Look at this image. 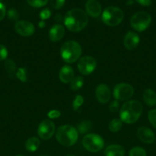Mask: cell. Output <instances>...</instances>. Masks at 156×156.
<instances>
[{
    "label": "cell",
    "instance_id": "obj_1",
    "mask_svg": "<svg viewBox=\"0 0 156 156\" xmlns=\"http://www.w3.org/2000/svg\"><path fill=\"white\" fill-rule=\"evenodd\" d=\"M88 15L80 9H73L68 11L64 17V22L66 27L72 32H79L84 30L88 24Z\"/></svg>",
    "mask_w": 156,
    "mask_h": 156
},
{
    "label": "cell",
    "instance_id": "obj_2",
    "mask_svg": "<svg viewBox=\"0 0 156 156\" xmlns=\"http://www.w3.org/2000/svg\"><path fill=\"white\" fill-rule=\"evenodd\" d=\"M143 107L139 101L136 100L128 101L122 106L119 117L122 122L128 124L134 123L142 115Z\"/></svg>",
    "mask_w": 156,
    "mask_h": 156
},
{
    "label": "cell",
    "instance_id": "obj_3",
    "mask_svg": "<svg viewBox=\"0 0 156 156\" xmlns=\"http://www.w3.org/2000/svg\"><path fill=\"white\" fill-rule=\"evenodd\" d=\"M78 136L77 129L70 125H63L57 129V140L64 146L70 147L73 146L77 141Z\"/></svg>",
    "mask_w": 156,
    "mask_h": 156
},
{
    "label": "cell",
    "instance_id": "obj_4",
    "mask_svg": "<svg viewBox=\"0 0 156 156\" xmlns=\"http://www.w3.org/2000/svg\"><path fill=\"white\" fill-rule=\"evenodd\" d=\"M82 54V48L78 42L68 41L64 43L61 48V56L64 62L73 63L78 60Z\"/></svg>",
    "mask_w": 156,
    "mask_h": 156
},
{
    "label": "cell",
    "instance_id": "obj_5",
    "mask_svg": "<svg viewBox=\"0 0 156 156\" xmlns=\"http://www.w3.org/2000/svg\"><path fill=\"white\" fill-rule=\"evenodd\" d=\"M124 18L123 12L116 6H110L104 9L102 14V21L106 25L115 27L120 24Z\"/></svg>",
    "mask_w": 156,
    "mask_h": 156
},
{
    "label": "cell",
    "instance_id": "obj_6",
    "mask_svg": "<svg viewBox=\"0 0 156 156\" xmlns=\"http://www.w3.org/2000/svg\"><path fill=\"white\" fill-rule=\"evenodd\" d=\"M151 21V17L148 12H139L132 15L130 21L132 27L137 31L142 32L149 27Z\"/></svg>",
    "mask_w": 156,
    "mask_h": 156
},
{
    "label": "cell",
    "instance_id": "obj_7",
    "mask_svg": "<svg viewBox=\"0 0 156 156\" xmlns=\"http://www.w3.org/2000/svg\"><path fill=\"white\" fill-rule=\"evenodd\" d=\"M83 146L90 152H97L103 148L104 141L100 136L90 133L84 136L82 140Z\"/></svg>",
    "mask_w": 156,
    "mask_h": 156
},
{
    "label": "cell",
    "instance_id": "obj_8",
    "mask_svg": "<svg viewBox=\"0 0 156 156\" xmlns=\"http://www.w3.org/2000/svg\"><path fill=\"white\" fill-rule=\"evenodd\" d=\"M134 94V88L127 83H119L113 88V96L116 101H126Z\"/></svg>",
    "mask_w": 156,
    "mask_h": 156
},
{
    "label": "cell",
    "instance_id": "obj_9",
    "mask_svg": "<svg viewBox=\"0 0 156 156\" xmlns=\"http://www.w3.org/2000/svg\"><path fill=\"white\" fill-rule=\"evenodd\" d=\"M77 68L80 73L84 76L91 74L96 68V61L93 56H84L79 59Z\"/></svg>",
    "mask_w": 156,
    "mask_h": 156
},
{
    "label": "cell",
    "instance_id": "obj_10",
    "mask_svg": "<svg viewBox=\"0 0 156 156\" xmlns=\"http://www.w3.org/2000/svg\"><path fill=\"white\" fill-rule=\"evenodd\" d=\"M55 125L50 120H44L40 123L38 128V134L41 140H48L54 136Z\"/></svg>",
    "mask_w": 156,
    "mask_h": 156
},
{
    "label": "cell",
    "instance_id": "obj_11",
    "mask_svg": "<svg viewBox=\"0 0 156 156\" xmlns=\"http://www.w3.org/2000/svg\"><path fill=\"white\" fill-rule=\"evenodd\" d=\"M15 30L17 33L22 37H30L35 31V26L32 22L28 21H18L15 25Z\"/></svg>",
    "mask_w": 156,
    "mask_h": 156
},
{
    "label": "cell",
    "instance_id": "obj_12",
    "mask_svg": "<svg viewBox=\"0 0 156 156\" xmlns=\"http://www.w3.org/2000/svg\"><path fill=\"white\" fill-rule=\"evenodd\" d=\"M96 98L99 102L102 104H106L109 102L111 97L110 89L105 84H100L96 88Z\"/></svg>",
    "mask_w": 156,
    "mask_h": 156
},
{
    "label": "cell",
    "instance_id": "obj_13",
    "mask_svg": "<svg viewBox=\"0 0 156 156\" xmlns=\"http://www.w3.org/2000/svg\"><path fill=\"white\" fill-rule=\"evenodd\" d=\"M137 136L145 143H152L155 140V136L153 131L146 126H141L137 130Z\"/></svg>",
    "mask_w": 156,
    "mask_h": 156
},
{
    "label": "cell",
    "instance_id": "obj_14",
    "mask_svg": "<svg viewBox=\"0 0 156 156\" xmlns=\"http://www.w3.org/2000/svg\"><path fill=\"white\" fill-rule=\"evenodd\" d=\"M85 9L87 15L93 18H97L102 12L101 5L97 0H88L86 2Z\"/></svg>",
    "mask_w": 156,
    "mask_h": 156
},
{
    "label": "cell",
    "instance_id": "obj_15",
    "mask_svg": "<svg viewBox=\"0 0 156 156\" xmlns=\"http://www.w3.org/2000/svg\"><path fill=\"white\" fill-rule=\"evenodd\" d=\"M140 42L139 35L133 31H128L124 37V46L127 50H132L138 47Z\"/></svg>",
    "mask_w": 156,
    "mask_h": 156
},
{
    "label": "cell",
    "instance_id": "obj_16",
    "mask_svg": "<svg viewBox=\"0 0 156 156\" xmlns=\"http://www.w3.org/2000/svg\"><path fill=\"white\" fill-rule=\"evenodd\" d=\"M65 34L64 26L60 24H56L51 27L49 30V38L52 42H58L63 38Z\"/></svg>",
    "mask_w": 156,
    "mask_h": 156
},
{
    "label": "cell",
    "instance_id": "obj_17",
    "mask_svg": "<svg viewBox=\"0 0 156 156\" xmlns=\"http://www.w3.org/2000/svg\"><path fill=\"white\" fill-rule=\"evenodd\" d=\"M74 78L73 69L70 66H64L59 72V79L63 83H70Z\"/></svg>",
    "mask_w": 156,
    "mask_h": 156
},
{
    "label": "cell",
    "instance_id": "obj_18",
    "mask_svg": "<svg viewBox=\"0 0 156 156\" xmlns=\"http://www.w3.org/2000/svg\"><path fill=\"white\" fill-rule=\"evenodd\" d=\"M105 156H124L125 149L119 145H110L104 151Z\"/></svg>",
    "mask_w": 156,
    "mask_h": 156
},
{
    "label": "cell",
    "instance_id": "obj_19",
    "mask_svg": "<svg viewBox=\"0 0 156 156\" xmlns=\"http://www.w3.org/2000/svg\"><path fill=\"white\" fill-rule=\"evenodd\" d=\"M143 100L148 106L153 107L156 105V93L150 88H147L143 93Z\"/></svg>",
    "mask_w": 156,
    "mask_h": 156
},
{
    "label": "cell",
    "instance_id": "obj_20",
    "mask_svg": "<svg viewBox=\"0 0 156 156\" xmlns=\"http://www.w3.org/2000/svg\"><path fill=\"white\" fill-rule=\"evenodd\" d=\"M40 144H41V143H40L39 139L35 136L30 137V138L28 139L25 143V149L28 152H34L38 150Z\"/></svg>",
    "mask_w": 156,
    "mask_h": 156
},
{
    "label": "cell",
    "instance_id": "obj_21",
    "mask_svg": "<svg viewBox=\"0 0 156 156\" xmlns=\"http://www.w3.org/2000/svg\"><path fill=\"white\" fill-rule=\"evenodd\" d=\"M5 68H6L9 77H15L18 69L16 68L15 62L12 59H6V62H5Z\"/></svg>",
    "mask_w": 156,
    "mask_h": 156
},
{
    "label": "cell",
    "instance_id": "obj_22",
    "mask_svg": "<svg viewBox=\"0 0 156 156\" xmlns=\"http://www.w3.org/2000/svg\"><path fill=\"white\" fill-rule=\"evenodd\" d=\"M92 127H93V123L90 120H84L78 124L77 131L80 134H86L90 132Z\"/></svg>",
    "mask_w": 156,
    "mask_h": 156
},
{
    "label": "cell",
    "instance_id": "obj_23",
    "mask_svg": "<svg viewBox=\"0 0 156 156\" xmlns=\"http://www.w3.org/2000/svg\"><path fill=\"white\" fill-rule=\"evenodd\" d=\"M84 82V80L82 76H76V77L73 78V80L70 82V89L73 90V91H77L83 86Z\"/></svg>",
    "mask_w": 156,
    "mask_h": 156
},
{
    "label": "cell",
    "instance_id": "obj_24",
    "mask_svg": "<svg viewBox=\"0 0 156 156\" xmlns=\"http://www.w3.org/2000/svg\"><path fill=\"white\" fill-rule=\"evenodd\" d=\"M122 126V122L120 119H113L109 123V129L111 132L116 133L121 129Z\"/></svg>",
    "mask_w": 156,
    "mask_h": 156
},
{
    "label": "cell",
    "instance_id": "obj_25",
    "mask_svg": "<svg viewBox=\"0 0 156 156\" xmlns=\"http://www.w3.org/2000/svg\"><path fill=\"white\" fill-rule=\"evenodd\" d=\"M15 77L18 78L21 82H25L28 80V74L27 70L24 68H18L17 69L16 74H15Z\"/></svg>",
    "mask_w": 156,
    "mask_h": 156
},
{
    "label": "cell",
    "instance_id": "obj_26",
    "mask_svg": "<svg viewBox=\"0 0 156 156\" xmlns=\"http://www.w3.org/2000/svg\"><path fill=\"white\" fill-rule=\"evenodd\" d=\"M128 156H146V152L142 147H134L129 151Z\"/></svg>",
    "mask_w": 156,
    "mask_h": 156
},
{
    "label": "cell",
    "instance_id": "obj_27",
    "mask_svg": "<svg viewBox=\"0 0 156 156\" xmlns=\"http://www.w3.org/2000/svg\"><path fill=\"white\" fill-rule=\"evenodd\" d=\"M84 101V99L83 98L82 95L80 94H78V95L76 96L75 99L73 100V108L74 111H76V110L79 109L81 106L83 105Z\"/></svg>",
    "mask_w": 156,
    "mask_h": 156
},
{
    "label": "cell",
    "instance_id": "obj_28",
    "mask_svg": "<svg viewBox=\"0 0 156 156\" xmlns=\"http://www.w3.org/2000/svg\"><path fill=\"white\" fill-rule=\"evenodd\" d=\"M28 3L34 8H41L47 3L48 0H27Z\"/></svg>",
    "mask_w": 156,
    "mask_h": 156
},
{
    "label": "cell",
    "instance_id": "obj_29",
    "mask_svg": "<svg viewBox=\"0 0 156 156\" xmlns=\"http://www.w3.org/2000/svg\"><path fill=\"white\" fill-rule=\"evenodd\" d=\"M148 117L150 123L156 129V108L149 111L148 114Z\"/></svg>",
    "mask_w": 156,
    "mask_h": 156
},
{
    "label": "cell",
    "instance_id": "obj_30",
    "mask_svg": "<svg viewBox=\"0 0 156 156\" xmlns=\"http://www.w3.org/2000/svg\"><path fill=\"white\" fill-rule=\"evenodd\" d=\"M65 0H50V5L54 9H60L64 5Z\"/></svg>",
    "mask_w": 156,
    "mask_h": 156
},
{
    "label": "cell",
    "instance_id": "obj_31",
    "mask_svg": "<svg viewBox=\"0 0 156 156\" xmlns=\"http://www.w3.org/2000/svg\"><path fill=\"white\" fill-rule=\"evenodd\" d=\"M8 17H9V19L12 20H18V18H19V15H18V12L16 9H10L8 12Z\"/></svg>",
    "mask_w": 156,
    "mask_h": 156
},
{
    "label": "cell",
    "instance_id": "obj_32",
    "mask_svg": "<svg viewBox=\"0 0 156 156\" xmlns=\"http://www.w3.org/2000/svg\"><path fill=\"white\" fill-rule=\"evenodd\" d=\"M119 104L118 101H113L110 103L109 105V110L111 111L112 113H116L119 111Z\"/></svg>",
    "mask_w": 156,
    "mask_h": 156
},
{
    "label": "cell",
    "instance_id": "obj_33",
    "mask_svg": "<svg viewBox=\"0 0 156 156\" xmlns=\"http://www.w3.org/2000/svg\"><path fill=\"white\" fill-rule=\"evenodd\" d=\"M8 56V50L2 44H0V61L6 59Z\"/></svg>",
    "mask_w": 156,
    "mask_h": 156
},
{
    "label": "cell",
    "instance_id": "obj_34",
    "mask_svg": "<svg viewBox=\"0 0 156 156\" xmlns=\"http://www.w3.org/2000/svg\"><path fill=\"white\" fill-rule=\"evenodd\" d=\"M50 15H51V12H50V11L48 9H44V10H42L40 12V18L43 21L46 19H48L50 17Z\"/></svg>",
    "mask_w": 156,
    "mask_h": 156
},
{
    "label": "cell",
    "instance_id": "obj_35",
    "mask_svg": "<svg viewBox=\"0 0 156 156\" xmlns=\"http://www.w3.org/2000/svg\"><path fill=\"white\" fill-rule=\"evenodd\" d=\"M47 116L50 119H56L61 116V112L58 110H51L47 113Z\"/></svg>",
    "mask_w": 156,
    "mask_h": 156
},
{
    "label": "cell",
    "instance_id": "obj_36",
    "mask_svg": "<svg viewBox=\"0 0 156 156\" xmlns=\"http://www.w3.org/2000/svg\"><path fill=\"white\" fill-rule=\"evenodd\" d=\"M6 7H5L4 5L2 3L0 2V21L3 19L6 16Z\"/></svg>",
    "mask_w": 156,
    "mask_h": 156
},
{
    "label": "cell",
    "instance_id": "obj_37",
    "mask_svg": "<svg viewBox=\"0 0 156 156\" xmlns=\"http://www.w3.org/2000/svg\"><path fill=\"white\" fill-rule=\"evenodd\" d=\"M136 2L142 6H150L151 4V0H136Z\"/></svg>",
    "mask_w": 156,
    "mask_h": 156
},
{
    "label": "cell",
    "instance_id": "obj_38",
    "mask_svg": "<svg viewBox=\"0 0 156 156\" xmlns=\"http://www.w3.org/2000/svg\"><path fill=\"white\" fill-rule=\"evenodd\" d=\"M54 20L57 22H61V21H63V17L62 15H60V14H58L54 16Z\"/></svg>",
    "mask_w": 156,
    "mask_h": 156
},
{
    "label": "cell",
    "instance_id": "obj_39",
    "mask_svg": "<svg viewBox=\"0 0 156 156\" xmlns=\"http://www.w3.org/2000/svg\"><path fill=\"white\" fill-rule=\"evenodd\" d=\"M38 26H39V27H41V28H43V27H45V22H44V21H40V22L38 23Z\"/></svg>",
    "mask_w": 156,
    "mask_h": 156
},
{
    "label": "cell",
    "instance_id": "obj_40",
    "mask_svg": "<svg viewBox=\"0 0 156 156\" xmlns=\"http://www.w3.org/2000/svg\"><path fill=\"white\" fill-rule=\"evenodd\" d=\"M133 2H134V1L133 0H128L126 2V5H130L133 4Z\"/></svg>",
    "mask_w": 156,
    "mask_h": 156
},
{
    "label": "cell",
    "instance_id": "obj_41",
    "mask_svg": "<svg viewBox=\"0 0 156 156\" xmlns=\"http://www.w3.org/2000/svg\"><path fill=\"white\" fill-rule=\"evenodd\" d=\"M39 156H51V155H39Z\"/></svg>",
    "mask_w": 156,
    "mask_h": 156
},
{
    "label": "cell",
    "instance_id": "obj_42",
    "mask_svg": "<svg viewBox=\"0 0 156 156\" xmlns=\"http://www.w3.org/2000/svg\"><path fill=\"white\" fill-rule=\"evenodd\" d=\"M66 156H76V155H66Z\"/></svg>",
    "mask_w": 156,
    "mask_h": 156
},
{
    "label": "cell",
    "instance_id": "obj_43",
    "mask_svg": "<svg viewBox=\"0 0 156 156\" xmlns=\"http://www.w3.org/2000/svg\"><path fill=\"white\" fill-rule=\"evenodd\" d=\"M15 156H23V155H15Z\"/></svg>",
    "mask_w": 156,
    "mask_h": 156
},
{
    "label": "cell",
    "instance_id": "obj_44",
    "mask_svg": "<svg viewBox=\"0 0 156 156\" xmlns=\"http://www.w3.org/2000/svg\"><path fill=\"white\" fill-rule=\"evenodd\" d=\"M0 1H1V0H0Z\"/></svg>",
    "mask_w": 156,
    "mask_h": 156
}]
</instances>
